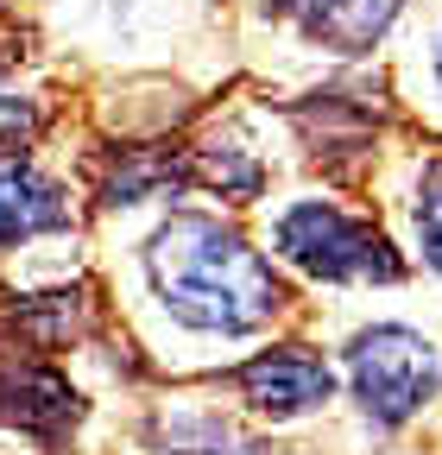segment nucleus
I'll return each instance as SVG.
<instances>
[{"mask_svg": "<svg viewBox=\"0 0 442 455\" xmlns=\"http://www.w3.org/2000/svg\"><path fill=\"white\" fill-rule=\"evenodd\" d=\"M348 386L373 430H405L436 392V341L405 323H373L348 341Z\"/></svg>", "mask_w": 442, "mask_h": 455, "instance_id": "nucleus-3", "label": "nucleus"}, {"mask_svg": "<svg viewBox=\"0 0 442 455\" xmlns=\"http://www.w3.org/2000/svg\"><path fill=\"white\" fill-rule=\"evenodd\" d=\"M310 44L335 51V57H360L373 51L399 20V0H272Z\"/></svg>", "mask_w": 442, "mask_h": 455, "instance_id": "nucleus-6", "label": "nucleus"}, {"mask_svg": "<svg viewBox=\"0 0 442 455\" xmlns=\"http://www.w3.org/2000/svg\"><path fill=\"white\" fill-rule=\"evenodd\" d=\"M20 51H26V44H20V32L0 26V70H13V64H20Z\"/></svg>", "mask_w": 442, "mask_h": 455, "instance_id": "nucleus-11", "label": "nucleus"}, {"mask_svg": "<svg viewBox=\"0 0 442 455\" xmlns=\"http://www.w3.org/2000/svg\"><path fill=\"white\" fill-rule=\"evenodd\" d=\"M70 203L58 196V184H44L38 171L13 152H0V253L44 235V228H64Z\"/></svg>", "mask_w": 442, "mask_h": 455, "instance_id": "nucleus-7", "label": "nucleus"}, {"mask_svg": "<svg viewBox=\"0 0 442 455\" xmlns=\"http://www.w3.org/2000/svg\"><path fill=\"white\" fill-rule=\"evenodd\" d=\"M417 241H423V259L442 272V164L423 171V190H417Z\"/></svg>", "mask_w": 442, "mask_h": 455, "instance_id": "nucleus-10", "label": "nucleus"}, {"mask_svg": "<svg viewBox=\"0 0 442 455\" xmlns=\"http://www.w3.org/2000/svg\"><path fill=\"white\" fill-rule=\"evenodd\" d=\"M146 278L158 304L202 335H259L285 310V284L215 215H171L146 241Z\"/></svg>", "mask_w": 442, "mask_h": 455, "instance_id": "nucleus-1", "label": "nucleus"}, {"mask_svg": "<svg viewBox=\"0 0 442 455\" xmlns=\"http://www.w3.org/2000/svg\"><path fill=\"white\" fill-rule=\"evenodd\" d=\"M436 76H442V32H436Z\"/></svg>", "mask_w": 442, "mask_h": 455, "instance_id": "nucleus-12", "label": "nucleus"}, {"mask_svg": "<svg viewBox=\"0 0 442 455\" xmlns=\"http://www.w3.org/2000/svg\"><path fill=\"white\" fill-rule=\"evenodd\" d=\"M241 398L272 418V424H291V418H310L316 405H328V392H335V373L316 348L304 341H285V348H259L241 373H234Z\"/></svg>", "mask_w": 442, "mask_h": 455, "instance_id": "nucleus-4", "label": "nucleus"}, {"mask_svg": "<svg viewBox=\"0 0 442 455\" xmlns=\"http://www.w3.org/2000/svg\"><path fill=\"white\" fill-rule=\"evenodd\" d=\"M13 316H20V329L38 341V348H58V341H70V335L83 329V316H89V298H83V291H44V298L20 304Z\"/></svg>", "mask_w": 442, "mask_h": 455, "instance_id": "nucleus-9", "label": "nucleus"}, {"mask_svg": "<svg viewBox=\"0 0 442 455\" xmlns=\"http://www.w3.org/2000/svg\"><path fill=\"white\" fill-rule=\"evenodd\" d=\"M158 443H164V455H272L265 443L241 436L234 424H221V418H202V411L164 418L158 424Z\"/></svg>", "mask_w": 442, "mask_h": 455, "instance_id": "nucleus-8", "label": "nucleus"}, {"mask_svg": "<svg viewBox=\"0 0 442 455\" xmlns=\"http://www.w3.org/2000/svg\"><path fill=\"white\" fill-rule=\"evenodd\" d=\"M76 418H83V398L64 373H51L38 361H0V424L38 436L44 449H64Z\"/></svg>", "mask_w": 442, "mask_h": 455, "instance_id": "nucleus-5", "label": "nucleus"}, {"mask_svg": "<svg viewBox=\"0 0 442 455\" xmlns=\"http://www.w3.org/2000/svg\"><path fill=\"white\" fill-rule=\"evenodd\" d=\"M279 259H291L316 284H399L405 259L373 221L335 209V203H297L272 228Z\"/></svg>", "mask_w": 442, "mask_h": 455, "instance_id": "nucleus-2", "label": "nucleus"}]
</instances>
